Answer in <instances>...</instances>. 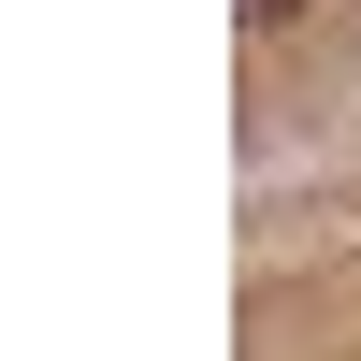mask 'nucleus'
Masks as SVG:
<instances>
[{
  "label": "nucleus",
  "instance_id": "f257e3e1",
  "mask_svg": "<svg viewBox=\"0 0 361 361\" xmlns=\"http://www.w3.org/2000/svg\"><path fill=\"white\" fill-rule=\"evenodd\" d=\"M246 15H260V29H289V15H304V0H246Z\"/></svg>",
  "mask_w": 361,
  "mask_h": 361
}]
</instances>
